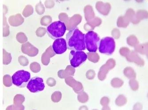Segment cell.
Wrapping results in <instances>:
<instances>
[{
    "instance_id": "cell-1",
    "label": "cell",
    "mask_w": 148,
    "mask_h": 110,
    "mask_svg": "<svg viewBox=\"0 0 148 110\" xmlns=\"http://www.w3.org/2000/svg\"><path fill=\"white\" fill-rule=\"evenodd\" d=\"M67 48L75 51H83L85 50V35L78 28L71 30L66 36Z\"/></svg>"
},
{
    "instance_id": "cell-2",
    "label": "cell",
    "mask_w": 148,
    "mask_h": 110,
    "mask_svg": "<svg viewBox=\"0 0 148 110\" xmlns=\"http://www.w3.org/2000/svg\"><path fill=\"white\" fill-rule=\"evenodd\" d=\"M47 31L51 38L56 40L64 36L66 31V27L64 22L61 21H55L48 26Z\"/></svg>"
},
{
    "instance_id": "cell-3",
    "label": "cell",
    "mask_w": 148,
    "mask_h": 110,
    "mask_svg": "<svg viewBox=\"0 0 148 110\" xmlns=\"http://www.w3.org/2000/svg\"><path fill=\"white\" fill-rule=\"evenodd\" d=\"M86 47L90 52L97 51L100 42L98 35L93 31L87 32L85 35Z\"/></svg>"
},
{
    "instance_id": "cell-4",
    "label": "cell",
    "mask_w": 148,
    "mask_h": 110,
    "mask_svg": "<svg viewBox=\"0 0 148 110\" xmlns=\"http://www.w3.org/2000/svg\"><path fill=\"white\" fill-rule=\"evenodd\" d=\"M30 77V74L28 71L24 70L18 71L12 75V83L21 88L25 87L28 84Z\"/></svg>"
},
{
    "instance_id": "cell-5",
    "label": "cell",
    "mask_w": 148,
    "mask_h": 110,
    "mask_svg": "<svg viewBox=\"0 0 148 110\" xmlns=\"http://www.w3.org/2000/svg\"><path fill=\"white\" fill-rule=\"evenodd\" d=\"M99 46V51L101 53L111 55L115 50V41L112 37H104L100 41Z\"/></svg>"
},
{
    "instance_id": "cell-6",
    "label": "cell",
    "mask_w": 148,
    "mask_h": 110,
    "mask_svg": "<svg viewBox=\"0 0 148 110\" xmlns=\"http://www.w3.org/2000/svg\"><path fill=\"white\" fill-rule=\"evenodd\" d=\"M87 56L82 51H71L70 53L69 59L72 67H77L86 61Z\"/></svg>"
},
{
    "instance_id": "cell-7",
    "label": "cell",
    "mask_w": 148,
    "mask_h": 110,
    "mask_svg": "<svg viewBox=\"0 0 148 110\" xmlns=\"http://www.w3.org/2000/svg\"><path fill=\"white\" fill-rule=\"evenodd\" d=\"M45 87L43 79L38 77L32 78L27 85V88L32 93H37L42 91Z\"/></svg>"
},
{
    "instance_id": "cell-8",
    "label": "cell",
    "mask_w": 148,
    "mask_h": 110,
    "mask_svg": "<svg viewBox=\"0 0 148 110\" xmlns=\"http://www.w3.org/2000/svg\"><path fill=\"white\" fill-rule=\"evenodd\" d=\"M52 50L57 55L64 53L67 50L66 41L64 38H60L55 40L52 46Z\"/></svg>"
}]
</instances>
